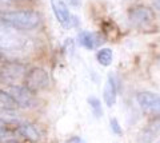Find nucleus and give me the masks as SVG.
<instances>
[{
	"label": "nucleus",
	"mask_w": 160,
	"mask_h": 143,
	"mask_svg": "<svg viewBox=\"0 0 160 143\" xmlns=\"http://www.w3.org/2000/svg\"><path fill=\"white\" fill-rule=\"evenodd\" d=\"M40 23V16L32 9H19V11H0V24L11 27L13 29L36 28Z\"/></svg>",
	"instance_id": "f257e3e1"
},
{
	"label": "nucleus",
	"mask_w": 160,
	"mask_h": 143,
	"mask_svg": "<svg viewBox=\"0 0 160 143\" xmlns=\"http://www.w3.org/2000/svg\"><path fill=\"white\" fill-rule=\"evenodd\" d=\"M32 44L28 36L20 33L11 27L0 24V52H20L26 51Z\"/></svg>",
	"instance_id": "f03ea898"
},
{
	"label": "nucleus",
	"mask_w": 160,
	"mask_h": 143,
	"mask_svg": "<svg viewBox=\"0 0 160 143\" xmlns=\"http://www.w3.org/2000/svg\"><path fill=\"white\" fill-rule=\"evenodd\" d=\"M24 80H26V87L32 92L43 90V88L48 87L49 84L48 72L44 71L40 67H35V68H31L29 71H27Z\"/></svg>",
	"instance_id": "7ed1b4c3"
},
{
	"label": "nucleus",
	"mask_w": 160,
	"mask_h": 143,
	"mask_svg": "<svg viewBox=\"0 0 160 143\" xmlns=\"http://www.w3.org/2000/svg\"><path fill=\"white\" fill-rule=\"evenodd\" d=\"M128 18H129V22L133 26H138V27L148 26V24H151L155 20V15L152 12V9L146 6H136L131 8Z\"/></svg>",
	"instance_id": "20e7f679"
},
{
	"label": "nucleus",
	"mask_w": 160,
	"mask_h": 143,
	"mask_svg": "<svg viewBox=\"0 0 160 143\" xmlns=\"http://www.w3.org/2000/svg\"><path fill=\"white\" fill-rule=\"evenodd\" d=\"M26 68L22 64H4L0 67V82L6 84L13 86V83L19 80L22 76H26Z\"/></svg>",
	"instance_id": "39448f33"
},
{
	"label": "nucleus",
	"mask_w": 160,
	"mask_h": 143,
	"mask_svg": "<svg viewBox=\"0 0 160 143\" xmlns=\"http://www.w3.org/2000/svg\"><path fill=\"white\" fill-rule=\"evenodd\" d=\"M136 100L144 111L160 114V96L156 94L149 91H142L136 95Z\"/></svg>",
	"instance_id": "423d86ee"
},
{
	"label": "nucleus",
	"mask_w": 160,
	"mask_h": 143,
	"mask_svg": "<svg viewBox=\"0 0 160 143\" xmlns=\"http://www.w3.org/2000/svg\"><path fill=\"white\" fill-rule=\"evenodd\" d=\"M9 94L12 95V98L16 103L23 107V108H29L33 106V95H32V91H29L28 88L24 86H12L11 90H9Z\"/></svg>",
	"instance_id": "0eeeda50"
},
{
	"label": "nucleus",
	"mask_w": 160,
	"mask_h": 143,
	"mask_svg": "<svg viewBox=\"0 0 160 143\" xmlns=\"http://www.w3.org/2000/svg\"><path fill=\"white\" fill-rule=\"evenodd\" d=\"M51 7L55 13V18L59 20V23L67 27L68 23L71 22V13H69L67 4L63 0H51Z\"/></svg>",
	"instance_id": "6e6552de"
},
{
	"label": "nucleus",
	"mask_w": 160,
	"mask_h": 143,
	"mask_svg": "<svg viewBox=\"0 0 160 143\" xmlns=\"http://www.w3.org/2000/svg\"><path fill=\"white\" fill-rule=\"evenodd\" d=\"M78 40H79L80 46H83L84 48H87V50H93V48H96L98 46L102 44V42L104 40V39L100 36L99 33L83 31V32L79 33Z\"/></svg>",
	"instance_id": "1a4fd4ad"
},
{
	"label": "nucleus",
	"mask_w": 160,
	"mask_h": 143,
	"mask_svg": "<svg viewBox=\"0 0 160 143\" xmlns=\"http://www.w3.org/2000/svg\"><path fill=\"white\" fill-rule=\"evenodd\" d=\"M116 96H118V88H116V83H115L113 75L109 74L108 79L104 84V90H103V99L106 102V105L108 107H112L116 103Z\"/></svg>",
	"instance_id": "9d476101"
},
{
	"label": "nucleus",
	"mask_w": 160,
	"mask_h": 143,
	"mask_svg": "<svg viewBox=\"0 0 160 143\" xmlns=\"http://www.w3.org/2000/svg\"><path fill=\"white\" fill-rule=\"evenodd\" d=\"M18 132L23 138H26V139L31 140V142H38L40 139L39 130L33 125H31V123H28V122L20 123L19 127H18Z\"/></svg>",
	"instance_id": "9b49d317"
},
{
	"label": "nucleus",
	"mask_w": 160,
	"mask_h": 143,
	"mask_svg": "<svg viewBox=\"0 0 160 143\" xmlns=\"http://www.w3.org/2000/svg\"><path fill=\"white\" fill-rule=\"evenodd\" d=\"M18 107L19 105L12 98L11 94L0 90V108H4V110H16Z\"/></svg>",
	"instance_id": "f8f14e48"
},
{
	"label": "nucleus",
	"mask_w": 160,
	"mask_h": 143,
	"mask_svg": "<svg viewBox=\"0 0 160 143\" xmlns=\"http://www.w3.org/2000/svg\"><path fill=\"white\" fill-rule=\"evenodd\" d=\"M96 59H98V62L102 66L108 67L112 63V60H113L112 50H111V48H102V50H99L98 54H96Z\"/></svg>",
	"instance_id": "ddd939ff"
},
{
	"label": "nucleus",
	"mask_w": 160,
	"mask_h": 143,
	"mask_svg": "<svg viewBox=\"0 0 160 143\" xmlns=\"http://www.w3.org/2000/svg\"><path fill=\"white\" fill-rule=\"evenodd\" d=\"M88 103L91 106V110H92V114L95 115V118H100L103 116V108H102V102H100L98 98L91 96L88 98Z\"/></svg>",
	"instance_id": "4468645a"
},
{
	"label": "nucleus",
	"mask_w": 160,
	"mask_h": 143,
	"mask_svg": "<svg viewBox=\"0 0 160 143\" xmlns=\"http://www.w3.org/2000/svg\"><path fill=\"white\" fill-rule=\"evenodd\" d=\"M109 125H111L112 132H115L116 135H123V130H122V127H120V125H119V122H118L116 118H112V119L109 120Z\"/></svg>",
	"instance_id": "2eb2a0df"
},
{
	"label": "nucleus",
	"mask_w": 160,
	"mask_h": 143,
	"mask_svg": "<svg viewBox=\"0 0 160 143\" xmlns=\"http://www.w3.org/2000/svg\"><path fill=\"white\" fill-rule=\"evenodd\" d=\"M152 3H153V6L155 8L158 9V11L160 12V0H152Z\"/></svg>",
	"instance_id": "dca6fc26"
},
{
	"label": "nucleus",
	"mask_w": 160,
	"mask_h": 143,
	"mask_svg": "<svg viewBox=\"0 0 160 143\" xmlns=\"http://www.w3.org/2000/svg\"><path fill=\"white\" fill-rule=\"evenodd\" d=\"M6 143H22V142L18 140V139H7Z\"/></svg>",
	"instance_id": "f3484780"
},
{
	"label": "nucleus",
	"mask_w": 160,
	"mask_h": 143,
	"mask_svg": "<svg viewBox=\"0 0 160 143\" xmlns=\"http://www.w3.org/2000/svg\"><path fill=\"white\" fill-rule=\"evenodd\" d=\"M4 2H8V0H0V3H4Z\"/></svg>",
	"instance_id": "a211bd4d"
},
{
	"label": "nucleus",
	"mask_w": 160,
	"mask_h": 143,
	"mask_svg": "<svg viewBox=\"0 0 160 143\" xmlns=\"http://www.w3.org/2000/svg\"><path fill=\"white\" fill-rule=\"evenodd\" d=\"M2 125H3V122H2V120H0V126H2Z\"/></svg>",
	"instance_id": "6ab92c4d"
},
{
	"label": "nucleus",
	"mask_w": 160,
	"mask_h": 143,
	"mask_svg": "<svg viewBox=\"0 0 160 143\" xmlns=\"http://www.w3.org/2000/svg\"><path fill=\"white\" fill-rule=\"evenodd\" d=\"M159 143H160V140H159Z\"/></svg>",
	"instance_id": "aec40b11"
}]
</instances>
